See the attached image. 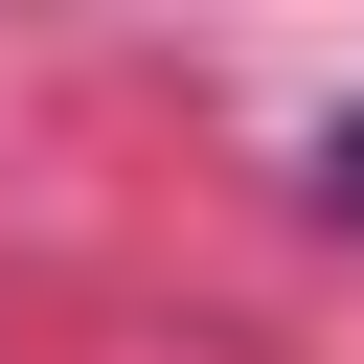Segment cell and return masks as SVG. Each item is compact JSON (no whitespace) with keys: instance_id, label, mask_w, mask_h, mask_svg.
I'll return each mask as SVG.
<instances>
[{"instance_id":"cell-1","label":"cell","mask_w":364,"mask_h":364,"mask_svg":"<svg viewBox=\"0 0 364 364\" xmlns=\"http://www.w3.org/2000/svg\"><path fill=\"white\" fill-rule=\"evenodd\" d=\"M318 205H341V228H364V114H341V136H318Z\"/></svg>"}]
</instances>
